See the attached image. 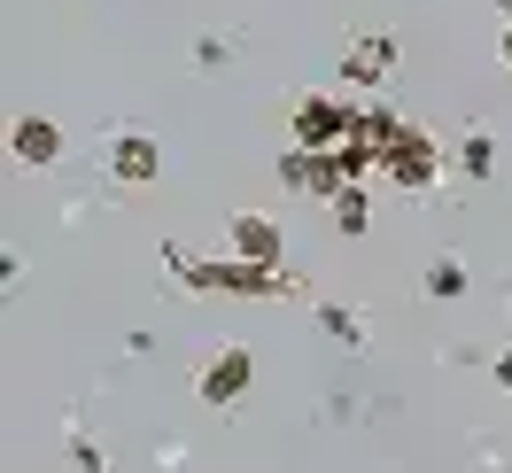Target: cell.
<instances>
[{"label":"cell","mask_w":512,"mask_h":473,"mask_svg":"<svg viewBox=\"0 0 512 473\" xmlns=\"http://www.w3.org/2000/svg\"><path fill=\"white\" fill-rule=\"evenodd\" d=\"M497 8H505V24H512V0H497Z\"/></svg>","instance_id":"17"},{"label":"cell","mask_w":512,"mask_h":473,"mask_svg":"<svg viewBox=\"0 0 512 473\" xmlns=\"http://www.w3.org/2000/svg\"><path fill=\"white\" fill-rule=\"evenodd\" d=\"M225 256H241V264H288V233L264 210H233L225 218Z\"/></svg>","instance_id":"6"},{"label":"cell","mask_w":512,"mask_h":473,"mask_svg":"<svg viewBox=\"0 0 512 473\" xmlns=\"http://www.w3.org/2000/svg\"><path fill=\"white\" fill-rule=\"evenodd\" d=\"M450 163H458L466 179H489V171H497V140H489V132H466V140L450 148Z\"/></svg>","instance_id":"11"},{"label":"cell","mask_w":512,"mask_h":473,"mask_svg":"<svg viewBox=\"0 0 512 473\" xmlns=\"http://www.w3.org/2000/svg\"><path fill=\"white\" fill-rule=\"evenodd\" d=\"M497 55H505V70H512V24H505V39H497Z\"/></svg>","instance_id":"16"},{"label":"cell","mask_w":512,"mask_h":473,"mask_svg":"<svg viewBox=\"0 0 512 473\" xmlns=\"http://www.w3.org/2000/svg\"><path fill=\"white\" fill-rule=\"evenodd\" d=\"M357 140H373V148H381V179H388V187L427 194L435 179H443V148H435V132L412 125V117H396V109H381V101L357 117Z\"/></svg>","instance_id":"1"},{"label":"cell","mask_w":512,"mask_h":473,"mask_svg":"<svg viewBox=\"0 0 512 473\" xmlns=\"http://www.w3.org/2000/svg\"><path fill=\"white\" fill-rule=\"evenodd\" d=\"M249 388H256V349H249V342L210 349V357H202V373H194V396H202L210 411H233Z\"/></svg>","instance_id":"4"},{"label":"cell","mask_w":512,"mask_h":473,"mask_svg":"<svg viewBox=\"0 0 512 473\" xmlns=\"http://www.w3.org/2000/svg\"><path fill=\"white\" fill-rule=\"evenodd\" d=\"M8 156L32 163V171L63 163V125H55V117H16V125H8Z\"/></svg>","instance_id":"9"},{"label":"cell","mask_w":512,"mask_h":473,"mask_svg":"<svg viewBox=\"0 0 512 473\" xmlns=\"http://www.w3.org/2000/svg\"><path fill=\"white\" fill-rule=\"evenodd\" d=\"M388 70H396V39L388 32H365L342 47V86H388Z\"/></svg>","instance_id":"8"},{"label":"cell","mask_w":512,"mask_h":473,"mask_svg":"<svg viewBox=\"0 0 512 473\" xmlns=\"http://www.w3.org/2000/svg\"><path fill=\"white\" fill-rule=\"evenodd\" d=\"M357 132V101L350 94H303L288 117V148H319V156H334L342 140Z\"/></svg>","instance_id":"3"},{"label":"cell","mask_w":512,"mask_h":473,"mask_svg":"<svg viewBox=\"0 0 512 473\" xmlns=\"http://www.w3.org/2000/svg\"><path fill=\"white\" fill-rule=\"evenodd\" d=\"M101 179H117V187H156V179H163V140H148V132H117V140L101 148Z\"/></svg>","instance_id":"5"},{"label":"cell","mask_w":512,"mask_h":473,"mask_svg":"<svg viewBox=\"0 0 512 473\" xmlns=\"http://www.w3.org/2000/svg\"><path fill=\"white\" fill-rule=\"evenodd\" d=\"M326 210H334V225H342L350 241H357V233H365V225H373V202H365V187H342V194H334V202H326Z\"/></svg>","instance_id":"12"},{"label":"cell","mask_w":512,"mask_h":473,"mask_svg":"<svg viewBox=\"0 0 512 473\" xmlns=\"http://www.w3.org/2000/svg\"><path fill=\"white\" fill-rule=\"evenodd\" d=\"M194 63H202V70H218V63H233V47H225V39H210V32H202V39H194Z\"/></svg>","instance_id":"14"},{"label":"cell","mask_w":512,"mask_h":473,"mask_svg":"<svg viewBox=\"0 0 512 473\" xmlns=\"http://www.w3.org/2000/svg\"><path fill=\"white\" fill-rule=\"evenodd\" d=\"M427 295H435V303H458V295H466V287H474V272H466V264H458V256H435V264H427Z\"/></svg>","instance_id":"10"},{"label":"cell","mask_w":512,"mask_h":473,"mask_svg":"<svg viewBox=\"0 0 512 473\" xmlns=\"http://www.w3.org/2000/svg\"><path fill=\"white\" fill-rule=\"evenodd\" d=\"M280 187H288V194H311V202H334L350 179H342V163L319 156V148H288V156H280Z\"/></svg>","instance_id":"7"},{"label":"cell","mask_w":512,"mask_h":473,"mask_svg":"<svg viewBox=\"0 0 512 473\" xmlns=\"http://www.w3.org/2000/svg\"><path fill=\"white\" fill-rule=\"evenodd\" d=\"M497 388L512 396V349H497Z\"/></svg>","instance_id":"15"},{"label":"cell","mask_w":512,"mask_h":473,"mask_svg":"<svg viewBox=\"0 0 512 473\" xmlns=\"http://www.w3.org/2000/svg\"><path fill=\"white\" fill-rule=\"evenodd\" d=\"M319 326H326V334H334L342 349H365V318L342 311V303H319Z\"/></svg>","instance_id":"13"},{"label":"cell","mask_w":512,"mask_h":473,"mask_svg":"<svg viewBox=\"0 0 512 473\" xmlns=\"http://www.w3.org/2000/svg\"><path fill=\"white\" fill-rule=\"evenodd\" d=\"M163 264L194 287V295H241V303H272V295H295L288 264H241V256H187V249H163Z\"/></svg>","instance_id":"2"}]
</instances>
